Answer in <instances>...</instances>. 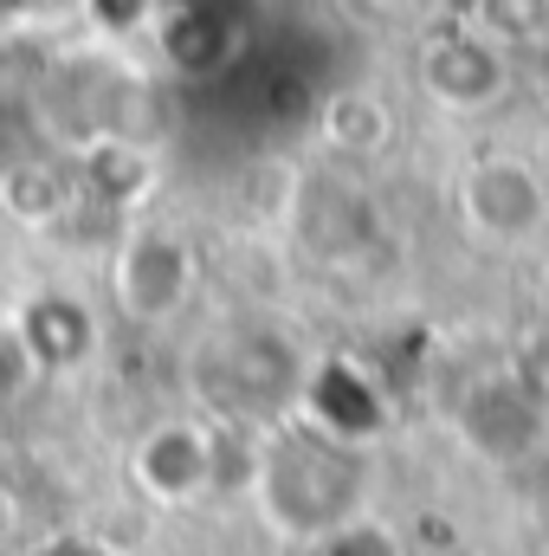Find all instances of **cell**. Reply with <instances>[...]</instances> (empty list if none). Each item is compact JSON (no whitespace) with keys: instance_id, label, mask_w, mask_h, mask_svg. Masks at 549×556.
I'll list each match as a JSON object with an SVG mask.
<instances>
[{"instance_id":"277c9868","label":"cell","mask_w":549,"mask_h":556,"mask_svg":"<svg viewBox=\"0 0 549 556\" xmlns=\"http://www.w3.org/2000/svg\"><path fill=\"white\" fill-rule=\"evenodd\" d=\"M130 472L155 505H194L220 472V433L207 420H162L137 440Z\"/></svg>"},{"instance_id":"8992f818","label":"cell","mask_w":549,"mask_h":556,"mask_svg":"<svg viewBox=\"0 0 549 556\" xmlns=\"http://www.w3.org/2000/svg\"><path fill=\"white\" fill-rule=\"evenodd\" d=\"M459 433L485 459H524V453H537V440L549 433V415L531 402V389L505 369V376H485L459 402Z\"/></svg>"},{"instance_id":"7a4b0ae2","label":"cell","mask_w":549,"mask_h":556,"mask_svg":"<svg viewBox=\"0 0 549 556\" xmlns=\"http://www.w3.org/2000/svg\"><path fill=\"white\" fill-rule=\"evenodd\" d=\"M188 376H194V395H201V408L214 420H259V427L297 415L304 382H310L304 356L278 330H266V324H227V330H214L194 350Z\"/></svg>"},{"instance_id":"52a82bcc","label":"cell","mask_w":549,"mask_h":556,"mask_svg":"<svg viewBox=\"0 0 549 556\" xmlns=\"http://www.w3.org/2000/svg\"><path fill=\"white\" fill-rule=\"evenodd\" d=\"M188 291H194V260H188L181 240L142 233V240L124 247V260H117V304H124V317L155 324L175 304H188Z\"/></svg>"},{"instance_id":"ba28073f","label":"cell","mask_w":549,"mask_h":556,"mask_svg":"<svg viewBox=\"0 0 549 556\" xmlns=\"http://www.w3.org/2000/svg\"><path fill=\"white\" fill-rule=\"evenodd\" d=\"M511 376H518V382L531 389V402H537V408L549 415V337H544V343H531V350H518Z\"/></svg>"},{"instance_id":"6da1fadb","label":"cell","mask_w":549,"mask_h":556,"mask_svg":"<svg viewBox=\"0 0 549 556\" xmlns=\"http://www.w3.org/2000/svg\"><path fill=\"white\" fill-rule=\"evenodd\" d=\"M369 446L323 433L317 420L284 415L259 433V466H253V498L278 538L291 544H330L349 538L369 511Z\"/></svg>"},{"instance_id":"5b68a950","label":"cell","mask_w":549,"mask_h":556,"mask_svg":"<svg viewBox=\"0 0 549 556\" xmlns=\"http://www.w3.org/2000/svg\"><path fill=\"white\" fill-rule=\"evenodd\" d=\"M420 85L433 104L446 111H485L505 98L511 65H505V39L491 33H446L420 52Z\"/></svg>"},{"instance_id":"9c48e42d","label":"cell","mask_w":549,"mask_h":556,"mask_svg":"<svg viewBox=\"0 0 549 556\" xmlns=\"http://www.w3.org/2000/svg\"><path fill=\"white\" fill-rule=\"evenodd\" d=\"M356 20H369V26H408V20H420V7L426 0H343Z\"/></svg>"},{"instance_id":"3957f363","label":"cell","mask_w":549,"mask_h":556,"mask_svg":"<svg viewBox=\"0 0 549 556\" xmlns=\"http://www.w3.org/2000/svg\"><path fill=\"white\" fill-rule=\"evenodd\" d=\"M459 220L491 240V247H518L531 233H544L549 194L537 181V168H524L518 155H485L459 175Z\"/></svg>"}]
</instances>
